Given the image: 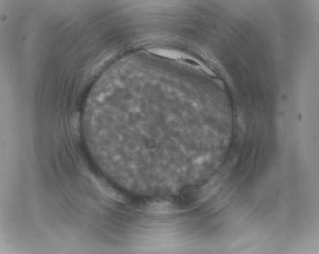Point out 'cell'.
<instances>
[{
  "label": "cell",
  "mask_w": 319,
  "mask_h": 254,
  "mask_svg": "<svg viewBox=\"0 0 319 254\" xmlns=\"http://www.w3.org/2000/svg\"><path fill=\"white\" fill-rule=\"evenodd\" d=\"M141 204L140 208L143 210L150 212H170L176 208L175 203L167 199L149 200Z\"/></svg>",
  "instance_id": "cell-1"
},
{
  "label": "cell",
  "mask_w": 319,
  "mask_h": 254,
  "mask_svg": "<svg viewBox=\"0 0 319 254\" xmlns=\"http://www.w3.org/2000/svg\"><path fill=\"white\" fill-rule=\"evenodd\" d=\"M153 53L162 57L178 59L183 57V54L179 52L173 50L155 49L150 51Z\"/></svg>",
  "instance_id": "cell-2"
}]
</instances>
